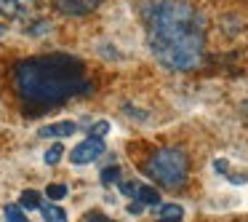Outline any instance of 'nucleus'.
<instances>
[{
  "mask_svg": "<svg viewBox=\"0 0 248 222\" xmlns=\"http://www.w3.org/2000/svg\"><path fill=\"white\" fill-rule=\"evenodd\" d=\"M147 46L163 67L189 72L203 62L205 27L187 0H147Z\"/></svg>",
  "mask_w": 248,
  "mask_h": 222,
  "instance_id": "1",
  "label": "nucleus"
},
{
  "mask_svg": "<svg viewBox=\"0 0 248 222\" xmlns=\"http://www.w3.org/2000/svg\"><path fill=\"white\" fill-rule=\"evenodd\" d=\"M14 81L22 99L32 107H54L91 91L83 62L70 54H46L19 62Z\"/></svg>",
  "mask_w": 248,
  "mask_h": 222,
  "instance_id": "2",
  "label": "nucleus"
},
{
  "mask_svg": "<svg viewBox=\"0 0 248 222\" xmlns=\"http://www.w3.org/2000/svg\"><path fill=\"white\" fill-rule=\"evenodd\" d=\"M147 177H152L157 185L168 190H179L184 188L189 174V158L182 147H160L152 153V158L144 163Z\"/></svg>",
  "mask_w": 248,
  "mask_h": 222,
  "instance_id": "3",
  "label": "nucleus"
},
{
  "mask_svg": "<svg viewBox=\"0 0 248 222\" xmlns=\"http://www.w3.org/2000/svg\"><path fill=\"white\" fill-rule=\"evenodd\" d=\"M102 155H104V139L102 137H88V139H83L78 147H72L70 161L75 163V166H83V163H91Z\"/></svg>",
  "mask_w": 248,
  "mask_h": 222,
  "instance_id": "4",
  "label": "nucleus"
},
{
  "mask_svg": "<svg viewBox=\"0 0 248 222\" xmlns=\"http://www.w3.org/2000/svg\"><path fill=\"white\" fill-rule=\"evenodd\" d=\"M35 8H38V0H0V14L6 19H16V22L30 19Z\"/></svg>",
  "mask_w": 248,
  "mask_h": 222,
  "instance_id": "5",
  "label": "nucleus"
},
{
  "mask_svg": "<svg viewBox=\"0 0 248 222\" xmlns=\"http://www.w3.org/2000/svg\"><path fill=\"white\" fill-rule=\"evenodd\" d=\"M54 6L64 17H88L102 6V0H54Z\"/></svg>",
  "mask_w": 248,
  "mask_h": 222,
  "instance_id": "6",
  "label": "nucleus"
},
{
  "mask_svg": "<svg viewBox=\"0 0 248 222\" xmlns=\"http://www.w3.org/2000/svg\"><path fill=\"white\" fill-rule=\"evenodd\" d=\"M78 131V126L72 120H62V123H48L38 131V137L43 139H64V137H72Z\"/></svg>",
  "mask_w": 248,
  "mask_h": 222,
  "instance_id": "7",
  "label": "nucleus"
},
{
  "mask_svg": "<svg viewBox=\"0 0 248 222\" xmlns=\"http://www.w3.org/2000/svg\"><path fill=\"white\" fill-rule=\"evenodd\" d=\"M134 198L139 201L141 206H157V204H160V193H157L155 188H150V185H139Z\"/></svg>",
  "mask_w": 248,
  "mask_h": 222,
  "instance_id": "8",
  "label": "nucleus"
},
{
  "mask_svg": "<svg viewBox=\"0 0 248 222\" xmlns=\"http://www.w3.org/2000/svg\"><path fill=\"white\" fill-rule=\"evenodd\" d=\"M184 214V209L179 204H163L160 206V220L163 222H179Z\"/></svg>",
  "mask_w": 248,
  "mask_h": 222,
  "instance_id": "9",
  "label": "nucleus"
},
{
  "mask_svg": "<svg viewBox=\"0 0 248 222\" xmlns=\"http://www.w3.org/2000/svg\"><path fill=\"white\" fill-rule=\"evenodd\" d=\"M40 211H43L46 222H67V214L62 211V206H56V204H43Z\"/></svg>",
  "mask_w": 248,
  "mask_h": 222,
  "instance_id": "10",
  "label": "nucleus"
},
{
  "mask_svg": "<svg viewBox=\"0 0 248 222\" xmlns=\"http://www.w3.org/2000/svg\"><path fill=\"white\" fill-rule=\"evenodd\" d=\"M19 206L22 209H40V193L38 190H24L22 195H19Z\"/></svg>",
  "mask_w": 248,
  "mask_h": 222,
  "instance_id": "11",
  "label": "nucleus"
},
{
  "mask_svg": "<svg viewBox=\"0 0 248 222\" xmlns=\"http://www.w3.org/2000/svg\"><path fill=\"white\" fill-rule=\"evenodd\" d=\"M62 155H64V147H62V142H56V145H51L48 150H46V163L54 166V163L62 161Z\"/></svg>",
  "mask_w": 248,
  "mask_h": 222,
  "instance_id": "12",
  "label": "nucleus"
},
{
  "mask_svg": "<svg viewBox=\"0 0 248 222\" xmlns=\"http://www.w3.org/2000/svg\"><path fill=\"white\" fill-rule=\"evenodd\" d=\"M6 220H8V222H30L27 217H24L22 206H16V204L6 206Z\"/></svg>",
  "mask_w": 248,
  "mask_h": 222,
  "instance_id": "13",
  "label": "nucleus"
},
{
  "mask_svg": "<svg viewBox=\"0 0 248 222\" xmlns=\"http://www.w3.org/2000/svg\"><path fill=\"white\" fill-rule=\"evenodd\" d=\"M46 195H48L51 201H62L67 195V185H48V188H46Z\"/></svg>",
  "mask_w": 248,
  "mask_h": 222,
  "instance_id": "14",
  "label": "nucleus"
},
{
  "mask_svg": "<svg viewBox=\"0 0 248 222\" xmlns=\"http://www.w3.org/2000/svg\"><path fill=\"white\" fill-rule=\"evenodd\" d=\"M118 174H120V169H118V166H109V169H104V171H102V182H104V185L115 182V179H118Z\"/></svg>",
  "mask_w": 248,
  "mask_h": 222,
  "instance_id": "15",
  "label": "nucleus"
},
{
  "mask_svg": "<svg viewBox=\"0 0 248 222\" xmlns=\"http://www.w3.org/2000/svg\"><path fill=\"white\" fill-rule=\"evenodd\" d=\"M109 131V123L107 120H96V123L91 126V137H104Z\"/></svg>",
  "mask_w": 248,
  "mask_h": 222,
  "instance_id": "16",
  "label": "nucleus"
},
{
  "mask_svg": "<svg viewBox=\"0 0 248 222\" xmlns=\"http://www.w3.org/2000/svg\"><path fill=\"white\" fill-rule=\"evenodd\" d=\"M136 188H139V185H131V182H120V193H123V195H131V198H134V195H136Z\"/></svg>",
  "mask_w": 248,
  "mask_h": 222,
  "instance_id": "17",
  "label": "nucleus"
},
{
  "mask_svg": "<svg viewBox=\"0 0 248 222\" xmlns=\"http://www.w3.org/2000/svg\"><path fill=\"white\" fill-rule=\"evenodd\" d=\"M3 35H6V27H3V24H0V38H3Z\"/></svg>",
  "mask_w": 248,
  "mask_h": 222,
  "instance_id": "18",
  "label": "nucleus"
}]
</instances>
